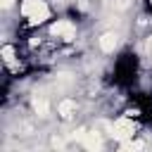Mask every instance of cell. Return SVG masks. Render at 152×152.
Wrapping results in <instances>:
<instances>
[{
  "label": "cell",
  "instance_id": "1",
  "mask_svg": "<svg viewBox=\"0 0 152 152\" xmlns=\"http://www.w3.org/2000/svg\"><path fill=\"white\" fill-rule=\"evenodd\" d=\"M112 138H116V140L133 138V121H131V116H121V119L112 126Z\"/></svg>",
  "mask_w": 152,
  "mask_h": 152
},
{
  "label": "cell",
  "instance_id": "2",
  "mask_svg": "<svg viewBox=\"0 0 152 152\" xmlns=\"http://www.w3.org/2000/svg\"><path fill=\"white\" fill-rule=\"evenodd\" d=\"M52 36H57V38H64V40H74V36H76V28H74V24L69 21V19H62V21H57V24H52Z\"/></svg>",
  "mask_w": 152,
  "mask_h": 152
},
{
  "label": "cell",
  "instance_id": "3",
  "mask_svg": "<svg viewBox=\"0 0 152 152\" xmlns=\"http://www.w3.org/2000/svg\"><path fill=\"white\" fill-rule=\"evenodd\" d=\"M116 43H119V36H116V33H112V31H107V33L100 38V48H102L104 52H112V50L116 48Z\"/></svg>",
  "mask_w": 152,
  "mask_h": 152
},
{
  "label": "cell",
  "instance_id": "4",
  "mask_svg": "<svg viewBox=\"0 0 152 152\" xmlns=\"http://www.w3.org/2000/svg\"><path fill=\"white\" fill-rule=\"evenodd\" d=\"M83 147H88V150H100L102 147V140H100V135L97 133H88L86 131V135H83Z\"/></svg>",
  "mask_w": 152,
  "mask_h": 152
},
{
  "label": "cell",
  "instance_id": "5",
  "mask_svg": "<svg viewBox=\"0 0 152 152\" xmlns=\"http://www.w3.org/2000/svg\"><path fill=\"white\" fill-rule=\"evenodd\" d=\"M43 5H45L43 0H24V5H21V14H24V17H31V14L38 12Z\"/></svg>",
  "mask_w": 152,
  "mask_h": 152
},
{
  "label": "cell",
  "instance_id": "6",
  "mask_svg": "<svg viewBox=\"0 0 152 152\" xmlns=\"http://www.w3.org/2000/svg\"><path fill=\"white\" fill-rule=\"evenodd\" d=\"M74 109H76V102H74V100H62L59 107H57V112H59L62 119H69V116L74 114Z\"/></svg>",
  "mask_w": 152,
  "mask_h": 152
},
{
  "label": "cell",
  "instance_id": "7",
  "mask_svg": "<svg viewBox=\"0 0 152 152\" xmlns=\"http://www.w3.org/2000/svg\"><path fill=\"white\" fill-rule=\"evenodd\" d=\"M33 109L38 112V116H48V102L43 97H33Z\"/></svg>",
  "mask_w": 152,
  "mask_h": 152
},
{
  "label": "cell",
  "instance_id": "8",
  "mask_svg": "<svg viewBox=\"0 0 152 152\" xmlns=\"http://www.w3.org/2000/svg\"><path fill=\"white\" fill-rule=\"evenodd\" d=\"M145 147V142H140V140H126V142H121V150H142Z\"/></svg>",
  "mask_w": 152,
  "mask_h": 152
},
{
  "label": "cell",
  "instance_id": "9",
  "mask_svg": "<svg viewBox=\"0 0 152 152\" xmlns=\"http://www.w3.org/2000/svg\"><path fill=\"white\" fill-rule=\"evenodd\" d=\"M2 59H5L7 64L14 62V48H12V45H5V48H2Z\"/></svg>",
  "mask_w": 152,
  "mask_h": 152
},
{
  "label": "cell",
  "instance_id": "10",
  "mask_svg": "<svg viewBox=\"0 0 152 152\" xmlns=\"http://www.w3.org/2000/svg\"><path fill=\"white\" fill-rule=\"evenodd\" d=\"M0 5L7 10V7H12V5H14V0H0Z\"/></svg>",
  "mask_w": 152,
  "mask_h": 152
},
{
  "label": "cell",
  "instance_id": "11",
  "mask_svg": "<svg viewBox=\"0 0 152 152\" xmlns=\"http://www.w3.org/2000/svg\"><path fill=\"white\" fill-rule=\"evenodd\" d=\"M150 2H152V0H150Z\"/></svg>",
  "mask_w": 152,
  "mask_h": 152
}]
</instances>
